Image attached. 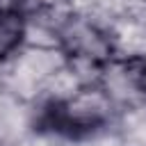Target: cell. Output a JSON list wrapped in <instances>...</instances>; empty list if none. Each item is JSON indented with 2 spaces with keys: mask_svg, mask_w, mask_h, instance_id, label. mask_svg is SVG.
<instances>
[{
  "mask_svg": "<svg viewBox=\"0 0 146 146\" xmlns=\"http://www.w3.org/2000/svg\"><path fill=\"white\" fill-rule=\"evenodd\" d=\"M116 103L100 80L82 82L75 91L62 98H50L39 112V128L68 139H80L100 132L114 119Z\"/></svg>",
  "mask_w": 146,
  "mask_h": 146,
  "instance_id": "obj_1",
  "label": "cell"
},
{
  "mask_svg": "<svg viewBox=\"0 0 146 146\" xmlns=\"http://www.w3.org/2000/svg\"><path fill=\"white\" fill-rule=\"evenodd\" d=\"M57 48L64 55L66 66L73 71H94L96 78L116 57V43L107 30L91 18L71 14L57 30Z\"/></svg>",
  "mask_w": 146,
  "mask_h": 146,
  "instance_id": "obj_2",
  "label": "cell"
},
{
  "mask_svg": "<svg viewBox=\"0 0 146 146\" xmlns=\"http://www.w3.org/2000/svg\"><path fill=\"white\" fill-rule=\"evenodd\" d=\"M98 80L110 91L116 107L125 98L130 103H146V52L116 55Z\"/></svg>",
  "mask_w": 146,
  "mask_h": 146,
  "instance_id": "obj_3",
  "label": "cell"
},
{
  "mask_svg": "<svg viewBox=\"0 0 146 146\" xmlns=\"http://www.w3.org/2000/svg\"><path fill=\"white\" fill-rule=\"evenodd\" d=\"M30 21L23 7H2L0 9V64L16 57L27 36Z\"/></svg>",
  "mask_w": 146,
  "mask_h": 146,
  "instance_id": "obj_4",
  "label": "cell"
}]
</instances>
